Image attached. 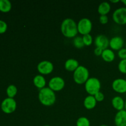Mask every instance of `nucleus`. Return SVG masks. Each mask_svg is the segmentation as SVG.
Returning <instances> with one entry per match:
<instances>
[{"label": "nucleus", "mask_w": 126, "mask_h": 126, "mask_svg": "<svg viewBox=\"0 0 126 126\" xmlns=\"http://www.w3.org/2000/svg\"><path fill=\"white\" fill-rule=\"evenodd\" d=\"M124 110H126V100L125 101V108H124Z\"/></svg>", "instance_id": "nucleus-33"}, {"label": "nucleus", "mask_w": 126, "mask_h": 126, "mask_svg": "<svg viewBox=\"0 0 126 126\" xmlns=\"http://www.w3.org/2000/svg\"><path fill=\"white\" fill-rule=\"evenodd\" d=\"M38 72L42 75H47L51 73L54 70V65L48 60H43L39 62L37 65Z\"/></svg>", "instance_id": "nucleus-9"}, {"label": "nucleus", "mask_w": 126, "mask_h": 126, "mask_svg": "<svg viewBox=\"0 0 126 126\" xmlns=\"http://www.w3.org/2000/svg\"><path fill=\"white\" fill-rule=\"evenodd\" d=\"M73 43L74 46L77 49H81L84 46V44L82 40V37L81 36H76L73 38Z\"/></svg>", "instance_id": "nucleus-23"}, {"label": "nucleus", "mask_w": 126, "mask_h": 126, "mask_svg": "<svg viewBox=\"0 0 126 126\" xmlns=\"http://www.w3.org/2000/svg\"><path fill=\"white\" fill-rule=\"evenodd\" d=\"M121 2H123V3L124 4V6H125L126 7V0H122Z\"/></svg>", "instance_id": "nucleus-32"}, {"label": "nucleus", "mask_w": 126, "mask_h": 126, "mask_svg": "<svg viewBox=\"0 0 126 126\" xmlns=\"http://www.w3.org/2000/svg\"><path fill=\"white\" fill-rule=\"evenodd\" d=\"M33 82L34 86L39 90L44 88L46 85V81L45 78L42 75H36L33 78Z\"/></svg>", "instance_id": "nucleus-16"}, {"label": "nucleus", "mask_w": 126, "mask_h": 126, "mask_svg": "<svg viewBox=\"0 0 126 126\" xmlns=\"http://www.w3.org/2000/svg\"><path fill=\"white\" fill-rule=\"evenodd\" d=\"M7 24L5 21L0 20V34H3L7 31Z\"/></svg>", "instance_id": "nucleus-26"}, {"label": "nucleus", "mask_w": 126, "mask_h": 126, "mask_svg": "<svg viewBox=\"0 0 126 126\" xmlns=\"http://www.w3.org/2000/svg\"><path fill=\"white\" fill-rule=\"evenodd\" d=\"M49 126V125H44V126Z\"/></svg>", "instance_id": "nucleus-36"}, {"label": "nucleus", "mask_w": 126, "mask_h": 126, "mask_svg": "<svg viewBox=\"0 0 126 126\" xmlns=\"http://www.w3.org/2000/svg\"><path fill=\"white\" fill-rule=\"evenodd\" d=\"M114 124L116 126H126V110L118 111L114 117Z\"/></svg>", "instance_id": "nucleus-13"}, {"label": "nucleus", "mask_w": 126, "mask_h": 126, "mask_svg": "<svg viewBox=\"0 0 126 126\" xmlns=\"http://www.w3.org/2000/svg\"><path fill=\"white\" fill-rule=\"evenodd\" d=\"M76 126H91V123L89 119L86 117L82 116L78 119L76 121Z\"/></svg>", "instance_id": "nucleus-22"}, {"label": "nucleus", "mask_w": 126, "mask_h": 126, "mask_svg": "<svg viewBox=\"0 0 126 126\" xmlns=\"http://www.w3.org/2000/svg\"><path fill=\"white\" fill-rule=\"evenodd\" d=\"M119 1H120L119 0H115V1H114V0H111L110 2H112V3H118Z\"/></svg>", "instance_id": "nucleus-31"}, {"label": "nucleus", "mask_w": 126, "mask_h": 126, "mask_svg": "<svg viewBox=\"0 0 126 126\" xmlns=\"http://www.w3.org/2000/svg\"><path fill=\"white\" fill-rule=\"evenodd\" d=\"M82 40H83L84 46H90L92 45V43H93V38H92V35L90 34L82 36Z\"/></svg>", "instance_id": "nucleus-24"}, {"label": "nucleus", "mask_w": 126, "mask_h": 126, "mask_svg": "<svg viewBox=\"0 0 126 126\" xmlns=\"http://www.w3.org/2000/svg\"><path fill=\"white\" fill-rule=\"evenodd\" d=\"M17 88L15 85L11 84L7 87L6 89V94L7 97L9 98H12L17 95Z\"/></svg>", "instance_id": "nucleus-21"}, {"label": "nucleus", "mask_w": 126, "mask_h": 126, "mask_svg": "<svg viewBox=\"0 0 126 126\" xmlns=\"http://www.w3.org/2000/svg\"><path fill=\"white\" fill-rule=\"evenodd\" d=\"M108 126L105 125V124H102V125H101V126Z\"/></svg>", "instance_id": "nucleus-34"}, {"label": "nucleus", "mask_w": 126, "mask_h": 126, "mask_svg": "<svg viewBox=\"0 0 126 126\" xmlns=\"http://www.w3.org/2000/svg\"><path fill=\"white\" fill-rule=\"evenodd\" d=\"M78 33L82 36L90 34L92 29V23L88 18H82L77 23Z\"/></svg>", "instance_id": "nucleus-5"}, {"label": "nucleus", "mask_w": 126, "mask_h": 126, "mask_svg": "<svg viewBox=\"0 0 126 126\" xmlns=\"http://www.w3.org/2000/svg\"><path fill=\"white\" fill-rule=\"evenodd\" d=\"M99 21L101 24L105 25L108 22V17L107 16H100L99 17Z\"/></svg>", "instance_id": "nucleus-29"}, {"label": "nucleus", "mask_w": 126, "mask_h": 126, "mask_svg": "<svg viewBox=\"0 0 126 126\" xmlns=\"http://www.w3.org/2000/svg\"><path fill=\"white\" fill-rule=\"evenodd\" d=\"M111 10V5L107 1L101 2L98 7V12L100 16H107Z\"/></svg>", "instance_id": "nucleus-19"}, {"label": "nucleus", "mask_w": 126, "mask_h": 126, "mask_svg": "<svg viewBox=\"0 0 126 126\" xmlns=\"http://www.w3.org/2000/svg\"><path fill=\"white\" fill-rule=\"evenodd\" d=\"M94 43L96 47H99L103 50L108 49V47L109 46L110 40L104 34H99L96 36L94 40Z\"/></svg>", "instance_id": "nucleus-12"}, {"label": "nucleus", "mask_w": 126, "mask_h": 126, "mask_svg": "<svg viewBox=\"0 0 126 126\" xmlns=\"http://www.w3.org/2000/svg\"><path fill=\"white\" fill-rule=\"evenodd\" d=\"M101 57L104 61L107 62H111L115 59V54L111 49H107L103 50Z\"/></svg>", "instance_id": "nucleus-18"}, {"label": "nucleus", "mask_w": 126, "mask_h": 126, "mask_svg": "<svg viewBox=\"0 0 126 126\" xmlns=\"http://www.w3.org/2000/svg\"><path fill=\"white\" fill-rule=\"evenodd\" d=\"M38 99L43 105L46 107H50L55 103L56 95L54 91L50 89L49 87H44L39 90L38 94Z\"/></svg>", "instance_id": "nucleus-2"}, {"label": "nucleus", "mask_w": 126, "mask_h": 126, "mask_svg": "<svg viewBox=\"0 0 126 126\" xmlns=\"http://www.w3.org/2000/svg\"><path fill=\"white\" fill-rule=\"evenodd\" d=\"M118 70L121 73L126 74V59L121 60L118 63Z\"/></svg>", "instance_id": "nucleus-25"}, {"label": "nucleus", "mask_w": 126, "mask_h": 126, "mask_svg": "<svg viewBox=\"0 0 126 126\" xmlns=\"http://www.w3.org/2000/svg\"><path fill=\"white\" fill-rule=\"evenodd\" d=\"M111 104L113 108L118 111L124 110L125 101L121 96H115L111 100Z\"/></svg>", "instance_id": "nucleus-14"}, {"label": "nucleus", "mask_w": 126, "mask_h": 126, "mask_svg": "<svg viewBox=\"0 0 126 126\" xmlns=\"http://www.w3.org/2000/svg\"><path fill=\"white\" fill-rule=\"evenodd\" d=\"M89 78V72L87 68L79 65L73 72L74 81L78 84H83Z\"/></svg>", "instance_id": "nucleus-3"}, {"label": "nucleus", "mask_w": 126, "mask_h": 126, "mask_svg": "<svg viewBox=\"0 0 126 126\" xmlns=\"http://www.w3.org/2000/svg\"><path fill=\"white\" fill-rule=\"evenodd\" d=\"M124 40L121 36H114L110 40L109 46L111 49L113 50H118L119 51L120 49H123L124 46Z\"/></svg>", "instance_id": "nucleus-11"}, {"label": "nucleus", "mask_w": 126, "mask_h": 126, "mask_svg": "<svg viewBox=\"0 0 126 126\" xmlns=\"http://www.w3.org/2000/svg\"><path fill=\"white\" fill-rule=\"evenodd\" d=\"M124 48H126V43H125V44H124Z\"/></svg>", "instance_id": "nucleus-35"}, {"label": "nucleus", "mask_w": 126, "mask_h": 126, "mask_svg": "<svg viewBox=\"0 0 126 126\" xmlns=\"http://www.w3.org/2000/svg\"><path fill=\"white\" fill-rule=\"evenodd\" d=\"M112 88L117 93H126V79L123 78L114 79L112 82Z\"/></svg>", "instance_id": "nucleus-10"}, {"label": "nucleus", "mask_w": 126, "mask_h": 126, "mask_svg": "<svg viewBox=\"0 0 126 126\" xmlns=\"http://www.w3.org/2000/svg\"><path fill=\"white\" fill-rule=\"evenodd\" d=\"M118 55L119 57V59L121 60H124L126 59V49L123 47V49H120L119 51L118 52Z\"/></svg>", "instance_id": "nucleus-27"}, {"label": "nucleus", "mask_w": 126, "mask_h": 126, "mask_svg": "<svg viewBox=\"0 0 126 126\" xmlns=\"http://www.w3.org/2000/svg\"><path fill=\"white\" fill-rule=\"evenodd\" d=\"M97 101L95 98L94 96L89 95L86 98H84L83 102L84 107L87 110H91L94 109L96 107L97 105Z\"/></svg>", "instance_id": "nucleus-15"}, {"label": "nucleus", "mask_w": 126, "mask_h": 126, "mask_svg": "<svg viewBox=\"0 0 126 126\" xmlns=\"http://www.w3.org/2000/svg\"><path fill=\"white\" fill-rule=\"evenodd\" d=\"M65 85V81L60 76L52 78L49 81V87L54 92H59L64 88Z\"/></svg>", "instance_id": "nucleus-8"}, {"label": "nucleus", "mask_w": 126, "mask_h": 126, "mask_svg": "<svg viewBox=\"0 0 126 126\" xmlns=\"http://www.w3.org/2000/svg\"><path fill=\"white\" fill-rule=\"evenodd\" d=\"M84 84L85 90L89 95L94 96L100 91L101 82L97 78H89Z\"/></svg>", "instance_id": "nucleus-4"}, {"label": "nucleus", "mask_w": 126, "mask_h": 126, "mask_svg": "<svg viewBox=\"0 0 126 126\" xmlns=\"http://www.w3.org/2000/svg\"><path fill=\"white\" fill-rule=\"evenodd\" d=\"M79 66L78 60L74 59H69L65 62V68L68 71H75Z\"/></svg>", "instance_id": "nucleus-17"}, {"label": "nucleus", "mask_w": 126, "mask_h": 126, "mask_svg": "<svg viewBox=\"0 0 126 126\" xmlns=\"http://www.w3.org/2000/svg\"><path fill=\"white\" fill-rule=\"evenodd\" d=\"M1 110L6 114H11L17 108V102L14 98L7 97L1 102Z\"/></svg>", "instance_id": "nucleus-6"}, {"label": "nucleus", "mask_w": 126, "mask_h": 126, "mask_svg": "<svg viewBox=\"0 0 126 126\" xmlns=\"http://www.w3.org/2000/svg\"><path fill=\"white\" fill-rule=\"evenodd\" d=\"M113 21L119 25H126V7H121L113 12L112 16Z\"/></svg>", "instance_id": "nucleus-7"}, {"label": "nucleus", "mask_w": 126, "mask_h": 126, "mask_svg": "<svg viewBox=\"0 0 126 126\" xmlns=\"http://www.w3.org/2000/svg\"><path fill=\"white\" fill-rule=\"evenodd\" d=\"M60 30L63 35L68 38H75L78 33L77 23L71 18H66L63 20Z\"/></svg>", "instance_id": "nucleus-1"}, {"label": "nucleus", "mask_w": 126, "mask_h": 126, "mask_svg": "<svg viewBox=\"0 0 126 126\" xmlns=\"http://www.w3.org/2000/svg\"><path fill=\"white\" fill-rule=\"evenodd\" d=\"M94 52V54L96 56H101L102 52H103V50L99 47H95Z\"/></svg>", "instance_id": "nucleus-30"}, {"label": "nucleus", "mask_w": 126, "mask_h": 126, "mask_svg": "<svg viewBox=\"0 0 126 126\" xmlns=\"http://www.w3.org/2000/svg\"><path fill=\"white\" fill-rule=\"evenodd\" d=\"M12 9V4L9 0H0V11L4 13L9 12Z\"/></svg>", "instance_id": "nucleus-20"}, {"label": "nucleus", "mask_w": 126, "mask_h": 126, "mask_svg": "<svg viewBox=\"0 0 126 126\" xmlns=\"http://www.w3.org/2000/svg\"><path fill=\"white\" fill-rule=\"evenodd\" d=\"M94 97H95V98L96 101L98 102H102V101H103L105 98L104 94H103L102 92H100H100H98V93L94 95Z\"/></svg>", "instance_id": "nucleus-28"}]
</instances>
